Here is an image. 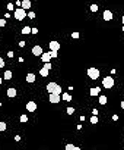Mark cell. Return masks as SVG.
I'll use <instances>...</instances> for the list:
<instances>
[{"instance_id": "obj_1", "label": "cell", "mask_w": 124, "mask_h": 150, "mask_svg": "<svg viewBox=\"0 0 124 150\" xmlns=\"http://www.w3.org/2000/svg\"><path fill=\"white\" fill-rule=\"evenodd\" d=\"M47 91L50 94H62V87L59 85L57 83H48L47 84Z\"/></svg>"}, {"instance_id": "obj_2", "label": "cell", "mask_w": 124, "mask_h": 150, "mask_svg": "<svg viewBox=\"0 0 124 150\" xmlns=\"http://www.w3.org/2000/svg\"><path fill=\"white\" fill-rule=\"evenodd\" d=\"M13 15H15V18L18 21H23V19L26 18V10H25L23 7H16Z\"/></svg>"}, {"instance_id": "obj_3", "label": "cell", "mask_w": 124, "mask_h": 150, "mask_svg": "<svg viewBox=\"0 0 124 150\" xmlns=\"http://www.w3.org/2000/svg\"><path fill=\"white\" fill-rule=\"evenodd\" d=\"M114 84H115V81H114V78H112V77H105V78L102 80V85H104V88H107V90L112 88V87H114Z\"/></svg>"}, {"instance_id": "obj_4", "label": "cell", "mask_w": 124, "mask_h": 150, "mask_svg": "<svg viewBox=\"0 0 124 150\" xmlns=\"http://www.w3.org/2000/svg\"><path fill=\"white\" fill-rule=\"evenodd\" d=\"M88 77L91 78V80H98L99 78V69L98 68H89L88 69Z\"/></svg>"}, {"instance_id": "obj_5", "label": "cell", "mask_w": 124, "mask_h": 150, "mask_svg": "<svg viewBox=\"0 0 124 150\" xmlns=\"http://www.w3.org/2000/svg\"><path fill=\"white\" fill-rule=\"evenodd\" d=\"M42 53H44V51H42V47H41V46H34V47H32V54H34V56H41Z\"/></svg>"}, {"instance_id": "obj_6", "label": "cell", "mask_w": 124, "mask_h": 150, "mask_svg": "<svg viewBox=\"0 0 124 150\" xmlns=\"http://www.w3.org/2000/svg\"><path fill=\"white\" fill-rule=\"evenodd\" d=\"M60 100H62V94H54V93L50 94V101H51V103L56 104V103H59Z\"/></svg>"}, {"instance_id": "obj_7", "label": "cell", "mask_w": 124, "mask_h": 150, "mask_svg": "<svg viewBox=\"0 0 124 150\" xmlns=\"http://www.w3.org/2000/svg\"><path fill=\"white\" fill-rule=\"evenodd\" d=\"M26 110L28 112H35L37 110V103L35 101H28L26 103Z\"/></svg>"}, {"instance_id": "obj_8", "label": "cell", "mask_w": 124, "mask_h": 150, "mask_svg": "<svg viewBox=\"0 0 124 150\" xmlns=\"http://www.w3.org/2000/svg\"><path fill=\"white\" fill-rule=\"evenodd\" d=\"M59 49H60V43H59V41H51V43H50V50L59 51Z\"/></svg>"}, {"instance_id": "obj_9", "label": "cell", "mask_w": 124, "mask_h": 150, "mask_svg": "<svg viewBox=\"0 0 124 150\" xmlns=\"http://www.w3.org/2000/svg\"><path fill=\"white\" fill-rule=\"evenodd\" d=\"M99 93H101V88H99V87H93V88H91V91H89V94H91L92 97L98 96Z\"/></svg>"}, {"instance_id": "obj_10", "label": "cell", "mask_w": 124, "mask_h": 150, "mask_svg": "<svg viewBox=\"0 0 124 150\" xmlns=\"http://www.w3.org/2000/svg\"><path fill=\"white\" fill-rule=\"evenodd\" d=\"M104 21H111L112 19V12L111 10H104Z\"/></svg>"}, {"instance_id": "obj_11", "label": "cell", "mask_w": 124, "mask_h": 150, "mask_svg": "<svg viewBox=\"0 0 124 150\" xmlns=\"http://www.w3.org/2000/svg\"><path fill=\"white\" fill-rule=\"evenodd\" d=\"M41 60H42L44 63H47V62H50V60H51V56H50V51H48V53H42V54H41Z\"/></svg>"}, {"instance_id": "obj_12", "label": "cell", "mask_w": 124, "mask_h": 150, "mask_svg": "<svg viewBox=\"0 0 124 150\" xmlns=\"http://www.w3.org/2000/svg\"><path fill=\"white\" fill-rule=\"evenodd\" d=\"M21 7H23L25 10L29 9V7H31V0H22V6H21Z\"/></svg>"}, {"instance_id": "obj_13", "label": "cell", "mask_w": 124, "mask_h": 150, "mask_svg": "<svg viewBox=\"0 0 124 150\" xmlns=\"http://www.w3.org/2000/svg\"><path fill=\"white\" fill-rule=\"evenodd\" d=\"M7 97H10V99H12V97H16V90L15 88H9V90H7Z\"/></svg>"}, {"instance_id": "obj_14", "label": "cell", "mask_w": 124, "mask_h": 150, "mask_svg": "<svg viewBox=\"0 0 124 150\" xmlns=\"http://www.w3.org/2000/svg\"><path fill=\"white\" fill-rule=\"evenodd\" d=\"M48 71H50V69H47L45 66H42L40 69V75H41V77H47V75H48Z\"/></svg>"}, {"instance_id": "obj_15", "label": "cell", "mask_w": 124, "mask_h": 150, "mask_svg": "<svg viewBox=\"0 0 124 150\" xmlns=\"http://www.w3.org/2000/svg\"><path fill=\"white\" fill-rule=\"evenodd\" d=\"M26 81L28 83H35V74H28L26 75Z\"/></svg>"}, {"instance_id": "obj_16", "label": "cell", "mask_w": 124, "mask_h": 150, "mask_svg": "<svg viewBox=\"0 0 124 150\" xmlns=\"http://www.w3.org/2000/svg\"><path fill=\"white\" fill-rule=\"evenodd\" d=\"M62 99L64 100V101H70V100H72V96H70L69 93H63V94H62Z\"/></svg>"}, {"instance_id": "obj_17", "label": "cell", "mask_w": 124, "mask_h": 150, "mask_svg": "<svg viewBox=\"0 0 124 150\" xmlns=\"http://www.w3.org/2000/svg\"><path fill=\"white\" fill-rule=\"evenodd\" d=\"M3 78H4V80H12V71H6Z\"/></svg>"}, {"instance_id": "obj_18", "label": "cell", "mask_w": 124, "mask_h": 150, "mask_svg": "<svg viewBox=\"0 0 124 150\" xmlns=\"http://www.w3.org/2000/svg\"><path fill=\"white\" fill-rule=\"evenodd\" d=\"M31 30H32V28H29V27H23V28H22V34H25V35H26V34L31 33Z\"/></svg>"}, {"instance_id": "obj_19", "label": "cell", "mask_w": 124, "mask_h": 150, "mask_svg": "<svg viewBox=\"0 0 124 150\" xmlns=\"http://www.w3.org/2000/svg\"><path fill=\"white\" fill-rule=\"evenodd\" d=\"M6 128H7V125H6V122H3V121H0V131H6Z\"/></svg>"}, {"instance_id": "obj_20", "label": "cell", "mask_w": 124, "mask_h": 150, "mask_svg": "<svg viewBox=\"0 0 124 150\" xmlns=\"http://www.w3.org/2000/svg\"><path fill=\"white\" fill-rule=\"evenodd\" d=\"M107 103V97L105 96H99V104H105Z\"/></svg>"}, {"instance_id": "obj_21", "label": "cell", "mask_w": 124, "mask_h": 150, "mask_svg": "<svg viewBox=\"0 0 124 150\" xmlns=\"http://www.w3.org/2000/svg\"><path fill=\"white\" fill-rule=\"evenodd\" d=\"M73 113H75V107L69 106V107H67V115H73Z\"/></svg>"}, {"instance_id": "obj_22", "label": "cell", "mask_w": 124, "mask_h": 150, "mask_svg": "<svg viewBox=\"0 0 124 150\" xmlns=\"http://www.w3.org/2000/svg\"><path fill=\"white\" fill-rule=\"evenodd\" d=\"M91 12H98V4H91Z\"/></svg>"}, {"instance_id": "obj_23", "label": "cell", "mask_w": 124, "mask_h": 150, "mask_svg": "<svg viewBox=\"0 0 124 150\" xmlns=\"http://www.w3.org/2000/svg\"><path fill=\"white\" fill-rule=\"evenodd\" d=\"M96 122H98V115H93L91 118V124H96Z\"/></svg>"}, {"instance_id": "obj_24", "label": "cell", "mask_w": 124, "mask_h": 150, "mask_svg": "<svg viewBox=\"0 0 124 150\" xmlns=\"http://www.w3.org/2000/svg\"><path fill=\"white\" fill-rule=\"evenodd\" d=\"M19 121H21V122H26V121H28V116H26V115H21Z\"/></svg>"}, {"instance_id": "obj_25", "label": "cell", "mask_w": 124, "mask_h": 150, "mask_svg": "<svg viewBox=\"0 0 124 150\" xmlns=\"http://www.w3.org/2000/svg\"><path fill=\"white\" fill-rule=\"evenodd\" d=\"M7 10H15V6H13V3H7Z\"/></svg>"}, {"instance_id": "obj_26", "label": "cell", "mask_w": 124, "mask_h": 150, "mask_svg": "<svg viewBox=\"0 0 124 150\" xmlns=\"http://www.w3.org/2000/svg\"><path fill=\"white\" fill-rule=\"evenodd\" d=\"M50 56L51 57H57V51L56 50H50Z\"/></svg>"}, {"instance_id": "obj_27", "label": "cell", "mask_w": 124, "mask_h": 150, "mask_svg": "<svg viewBox=\"0 0 124 150\" xmlns=\"http://www.w3.org/2000/svg\"><path fill=\"white\" fill-rule=\"evenodd\" d=\"M80 37V34L78 33V31H75V33H72V38H79Z\"/></svg>"}, {"instance_id": "obj_28", "label": "cell", "mask_w": 124, "mask_h": 150, "mask_svg": "<svg viewBox=\"0 0 124 150\" xmlns=\"http://www.w3.org/2000/svg\"><path fill=\"white\" fill-rule=\"evenodd\" d=\"M73 144H66V150H73Z\"/></svg>"}, {"instance_id": "obj_29", "label": "cell", "mask_w": 124, "mask_h": 150, "mask_svg": "<svg viewBox=\"0 0 124 150\" xmlns=\"http://www.w3.org/2000/svg\"><path fill=\"white\" fill-rule=\"evenodd\" d=\"M6 25V19H0V27H4Z\"/></svg>"}, {"instance_id": "obj_30", "label": "cell", "mask_w": 124, "mask_h": 150, "mask_svg": "<svg viewBox=\"0 0 124 150\" xmlns=\"http://www.w3.org/2000/svg\"><path fill=\"white\" fill-rule=\"evenodd\" d=\"M3 66H4V59L0 57V68H3Z\"/></svg>"}, {"instance_id": "obj_31", "label": "cell", "mask_w": 124, "mask_h": 150, "mask_svg": "<svg viewBox=\"0 0 124 150\" xmlns=\"http://www.w3.org/2000/svg\"><path fill=\"white\" fill-rule=\"evenodd\" d=\"M44 66H45L47 69H51V63H50V62H47V63H44Z\"/></svg>"}, {"instance_id": "obj_32", "label": "cell", "mask_w": 124, "mask_h": 150, "mask_svg": "<svg viewBox=\"0 0 124 150\" xmlns=\"http://www.w3.org/2000/svg\"><path fill=\"white\" fill-rule=\"evenodd\" d=\"M13 56H15V53H13V51H9V53H7V57H13Z\"/></svg>"}, {"instance_id": "obj_33", "label": "cell", "mask_w": 124, "mask_h": 150, "mask_svg": "<svg viewBox=\"0 0 124 150\" xmlns=\"http://www.w3.org/2000/svg\"><path fill=\"white\" fill-rule=\"evenodd\" d=\"M28 16H29V18H35V13H34V12H28Z\"/></svg>"}, {"instance_id": "obj_34", "label": "cell", "mask_w": 124, "mask_h": 150, "mask_svg": "<svg viewBox=\"0 0 124 150\" xmlns=\"http://www.w3.org/2000/svg\"><path fill=\"white\" fill-rule=\"evenodd\" d=\"M38 33V30H37V28H32L31 30V34H37Z\"/></svg>"}, {"instance_id": "obj_35", "label": "cell", "mask_w": 124, "mask_h": 150, "mask_svg": "<svg viewBox=\"0 0 124 150\" xmlns=\"http://www.w3.org/2000/svg\"><path fill=\"white\" fill-rule=\"evenodd\" d=\"M19 46L21 47H25V41H19Z\"/></svg>"}, {"instance_id": "obj_36", "label": "cell", "mask_w": 124, "mask_h": 150, "mask_svg": "<svg viewBox=\"0 0 124 150\" xmlns=\"http://www.w3.org/2000/svg\"><path fill=\"white\" fill-rule=\"evenodd\" d=\"M73 150H80V147H78V146H75V147H73Z\"/></svg>"}, {"instance_id": "obj_37", "label": "cell", "mask_w": 124, "mask_h": 150, "mask_svg": "<svg viewBox=\"0 0 124 150\" xmlns=\"http://www.w3.org/2000/svg\"><path fill=\"white\" fill-rule=\"evenodd\" d=\"M121 109H124V101H121Z\"/></svg>"}, {"instance_id": "obj_38", "label": "cell", "mask_w": 124, "mask_h": 150, "mask_svg": "<svg viewBox=\"0 0 124 150\" xmlns=\"http://www.w3.org/2000/svg\"><path fill=\"white\" fill-rule=\"evenodd\" d=\"M121 21H123V25H124V15H123V18H121Z\"/></svg>"}, {"instance_id": "obj_39", "label": "cell", "mask_w": 124, "mask_h": 150, "mask_svg": "<svg viewBox=\"0 0 124 150\" xmlns=\"http://www.w3.org/2000/svg\"><path fill=\"white\" fill-rule=\"evenodd\" d=\"M1 81H3V80H1V78H0V84H1Z\"/></svg>"}, {"instance_id": "obj_40", "label": "cell", "mask_w": 124, "mask_h": 150, "mask_svg": "<svg viewBox=\"0 0 124 150\" xmlns=\"http://www.w3.org/2000/svg\"><path fill=\"white\" fill-rule=\"evenodd\" d=\"M123 33H124V25H123Z\"/></svg>"}, {"instance_id": "obj_41", "label": "cell", "mask_w": 124, "mask_h": 150, "mask_svg": "<svg viewBox=\"0 0 124 150\" xmlns=\"http://www.w3.org/2000/svg\"><path fill=\"white\" fill-rule=\"evenodd\" d=\"M31 1H32V0H31Z\"/></svg>"}]
</instances>
